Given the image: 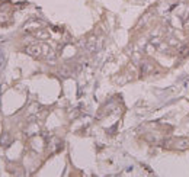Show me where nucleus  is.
I'll list each match as a JSON object with an SVG mask.
<instances>
[{
    "instance_id": "1",
    "label": "nucleus",
    "mask_w": 189,
    "mask_h": 177,
    "mask_svg": "<svg viewBox=\"0 0 189 177\" xmlns=\"http://www.w3.org/2000/svg\"><path fill=\"white\" fill-rule=\"evenodd\" d=\"M26 54H29V55H34V57H38L39 54H41V48L38 46V45H31V46H26Z\"/></svg>"
}]
</instances>
